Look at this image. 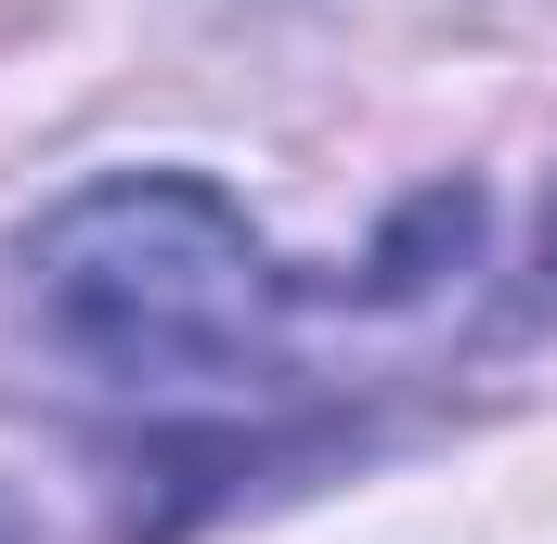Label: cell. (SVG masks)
I'll return each mask as SVG.
<instances>
[{
  "instance_id": "6da1fadb",
  "label": "cell",
  "mask_w": 557,
  "mask_h": 544,
  "mask_svg": "<svg viewBox=\"0 0 557 544\" xmlns=\"http://www.w3.org/2000/svg\"><path fill=\"white\" fill-rule=\"evenodd\" d=\"M26 311L39 337L131 390V403H247L285 390V324L298 285L273 272V247L182 169L143 182H91L26 234Z\"/></svg>"
},
{
  "instance_id": "7a4b0ae2",
  "label": "cell",
  "mask_w": 557,
  "mask_h": 544,
  "mask_svg": "<svg viewBox=\"0 0 557 544\" xmlns=\"http://www.w3.org/2000/svg\"><path fill=\"white\" fill-rule=\"evenodd\" d=\"M545 285H557V208H545Z\"/></svg>"
}]
</instances>
